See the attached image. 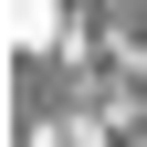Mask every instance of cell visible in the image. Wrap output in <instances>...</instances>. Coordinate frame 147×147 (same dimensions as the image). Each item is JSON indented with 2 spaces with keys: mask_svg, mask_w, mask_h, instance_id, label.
Here are the masks:
<instances>
[{
  "mask_svg": "<svg viewBox=\"0 0 147 147\" xmlns=\"http://www.w3.org/2000/svg\"><path fill=\"white\" fill-rule=\"evenodd\" d=\"M21 42H53V0H21Z\"/></svg>",
  "mask_w": 147,
  "mask_h": 147,
  "instance_id": "cell-1",
  "label": "cell"
}]
</instances>
